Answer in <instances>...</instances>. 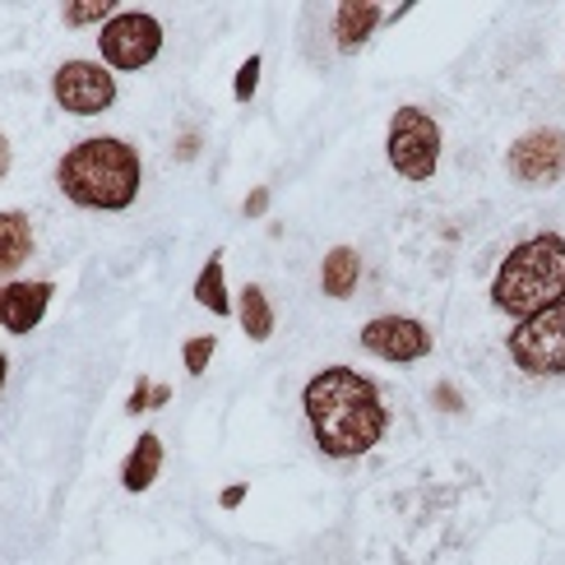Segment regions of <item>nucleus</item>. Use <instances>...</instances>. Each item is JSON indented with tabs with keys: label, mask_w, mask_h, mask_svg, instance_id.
<instances>
[{
	"label": "nucleus",
	"mask_w": 565,
	"mask_h": 565,
	"mask_svg": "<svg viewBox=\"0 0 565 565\" xmlns=\"http://www.w3.org/2000/svg\"><path fill=\"white\" fill-rule=\"evenodd\" d=\"M301 408L316 431L320 455L329 459H358L375 450V440L390 427V408L381 404V390L352 366L316 371L301 390Z\"/></svg>",
	"instance_id": "f257e3e1"
},
{
	"label": "nucleus",
	"mask_w": 565,
	"mask_h": 565,
	"mask_svg": "<svg viewBox=\"0 0 565 565\" xmlns=\"http://www.w3.org/2000/svg\"><path fill=\"white\" fill-rule=\"evenodd\" d=\"M139 181H145L139 153H135V145H126V139H116V135L79 139L56 168L61 195L79 209H103V214L130 209L139 200Z\"/></svg>",
	"instance_id": "f03ea898"
},
{
	"label": "nucleus",
	"mask_w": 565,
	"mask_h": 565,
	"mask_svg": "<svg viewBox=\"0 0 565 565\" xmlns=\"http://www.w3.org/2000/svg\"><path fill=\"white\" fill-rule=\"evenodd\" d=\"M561 297H565V237H556V232L520 242L501 260L497 278H491V306L505 311L510 320H529Z\"/></svg>",
	"instance_id": "7ed1b4c3"
},
{
	"label": "nucleus",
	"mask_w": 565,
	"mask_h": 565,
	"mask_svg": "<svg viewBox=\"0 0 565 565\" xmlns=\"http://www.w3.org/2000/svg\"><path fill=\"white\" fill-rule=\"evenodd\" d=\"M385 153L390 168L404 181H431L440 168V126L431 111L422 107H398L390 135H385Z\"/></svg>",
	"instance_id": "20e7f679"
},
{
	"label": "nucleus",
	"mask_w": 565,
	"mask_h": 565,
	"mask_svg": "<svg viewBox=\"0 0 565 565\" xmlns=\"http://www.w3.org/2000/svg\"><path fill=\"white\" fill-rule=\"evenodd\" d=\"M505 348L524 375H565V297L514 324Z\"/></svg>",
	"instance_id": "39448f33"
},
{
	"label": "nucleus",
	"mask_w": 565,
	"mask_h": 565,
	"mask_svg": "<svg viewBox=\"0 0 565 565\" xmlns=\"http://www.w3.org/2000/svg\"><path fill=\"white\" fill-rule=\"evenodd\" d=\"M98 52L107 61V70H145L158 61L162 52V23L149 14V10H121L111 23L98 29Z\"/></svg>",
	"instance_id": "423d86ee"
},
{
	"label": "nucleus",
	"mask_w": 565,
	"mask_h": 565,
	"mask_svg": "<svg viewBox=\"0 0 565 565\" xmlns=\"http://www.w3.org/2000/svg\"><path fill=\"white\" fill-rule=\"evenodd\" d=\"M52 98L70 116H103L116 103V79L98 61H61L52 75Z\"/></svg>",
	"instance_id": "0eeeda50"
},
{
	"label": "nucleus",
	"mask_w": 565,
	"mask_h": 565,
	"mask_svg": "<svg viewBox=\"0 0 565 565\" xmlns=\"http://www.w3.org/2000/svg\"><path fill=\"white\" fill-rule=\"evenodd\" d=\"M362 348L381 362L408 366V362L431 358V329L413 316H375L362 324Z\"/></svg>",
	"instance_id": "6e6552de"
},
{
	"label": "nucleus",
	"mask_w": 565,
	"mask_h": 565,
	"mask_svg": "<svg viewBox=\"0 0 565 565\" xmlns=\"http://www.w3.org/2000/svg\"><path fill=\"white\" fill-rule=\"evenodd\" d=\"M505 168L520 185H556L565 172V130H529L510 145Z\"/></svg>",
	"instance_id": "1a4fd4ad"
},
{
	"label": "nucleus",
	"mask_w": 565,
	"mask_h": 565,
	"mask_svg": "<svg viewBox=\"0 0 565 565\" xmlns=\"http://www.w3.org/2000/svg\"><path fill=\"white\" fill-rule=\"evenodd\" d=\"M52 282L46 278H29V282H6L0 288V329H10V334H33L42 324L46 306H52Z\"/></svg>",
	"instance_id": "9d476101"
},
{
	"label": "nucleus",
	"mask_w": 565,
	"mask_h": 565,
	"mask_svg": "<svg viewBox=\"0 0 565 565\" xmlns=\"http://www.w3.org/2000/svg\"><path fill=\"white\" fill-rule=\"evenodd\" d=\"M381 19H385V10L375 6V0H343L339 14H334V33H339L334 42H339V52L352 56L375 29H381Z\"/></svg>",
	"instance_id": "9b49d317"
},
{
	"label": "nucleus",
	"mask_w": 565,
	"mask_h": 565,
	"mask_svg": "<svg viewBox=\"0 0 565 565\" xmlns=\"http://www.w3.org/2000/svg\"><path fill=\"white\" fill-rule=\"evenodd\" d=\"M162 473V436L158 431H145L135 440V450L126 455L121 463V487L126 491H149Z\"/></svg>",
	"instance_id": "f8f14e48"
},
{
	"label": "nucleus",
	"mask_w": 565,
	"mask_h": 565,
	"mask_svg": "<svg viewBox=\"0 0 565 565\" xmlns=\"http://www.w3.org/2000/svg\"><path fill=\"white\" fill-rule=\"evenodd\" d=\"M33 255V223L19 209H0V278H10Z\"/></svg>",
	"instance_id": "ddd939ff"
},
{
	"label": "nucleus",
	"mask_w": 565,
	"mask_h": 565,
	"mask_svg": "<svg viewBox=\"0 0 565 565\" xmlns=\"http://www.w3.org/2000/svg\"><path fill=\"white\" fill-rule=\"evenodd\" d=\"M358 278H362V255L352 250V246H334V250L324 255V265H320V288L334 297V301H343V297L358 292Z\"/></svg>",
	"instance_id": "4468645a"
},
{
	"label": "nucleus",
	"mask_w": 565,
	"mask_h": 565,
	"mask_svg": "<svg viewBox=\"0 0 565 565\" xmlns=\"http://www.w3.org/2000/svg\"><path fill=\"white\" fill-rule=\"evenodd\" d=\"M237 316H242V329H246L250 343H269V334H274V306H269L260 282H246V288H242Z\"/></svg>",
	"instance_id": "2eb2a0df"
},
{
	"label": "nucleus",
	"mask_w": 565,
	"mask_h": 565,
	"mask_svg": "<svg viewBox=\"0 0 565 565\" xmlns=\"http://www.w3.org/2000/svg\"><path fill=\"white\" fill-rule=\"evenodd\" d=\"M195 301L209 306L214 316H227L232 301H227V282H223V255H209V265L195 278Z\"/></svg>",
	"instance_id": "dca6fc26"
},
{
	"label": "nucleus",
	"mask_w": 565,
	"mask_h": 565,
	"mask_svg": "<svg viewBox=\"0 0 565 565\" xmlns=\"http://www.w3.org/2000/svg\"><path fill=\"white\" fill-rule=\"evenodd\" d=\"M116 14H121V6L116 0H70V6H61V19L70 23V29H88V23H111Z\"/></svg>",
	"instance_id": "f3484780"
},
{
	"label": "nucleus",
	"mask_w": 565,
	"mask_h": 565,
	"mask_svg": "<svg viewBox=\"0 0 565 565\" xmlns=\"http://www.w3.org/2000/svg\"><path fill=\"white\" fill-rule=\"evenodd\" d=\"M214 352H218V339L214 334H200V339H185L181 362H185V371H191V375H204L209 362H214Z\"/></svg>",
	"instance_id": "a211bd4d"
},
{
	"label": "nucleus",
	"mask_w": 565,
	"mask_h": 565,
	"mask_svg": "<svg viewBox=\"0 0 565 565\" xmlns=\"http://www.w3.org/2000/svg\"><path fill=\"white\" fill-rule=\"evenodd\" d=\"M260 70H265L260 56H246L242 70H237V79H232V98H237V103H250V98H255V88H260Z\"/></svg>",
	"instance_id": "6ab92c4d"
},
{
	"label": "nucleus",
	"mask_w": 565,
	"mask_h": 565,
	"mask_svg": "<svg viewBox=\"0 0 565 565\" xmlns=\"http://www.w3.org/2000/svg\"><path fill=\"white\" fill-rule=\"evenodd\" d=\"M126 413H130V417H135V413H153V381H149V375H139V381H135V394H130Z\"/></svg>",
	"instance_id": "aec40b11"
},
{
	"label": "nucleus",
	"mask_w": 565,
	"mask_h": 565,
	"mask_svg": "<svg viewBox=\"0 0 565 565\" xmlns=\"http://www.w3.org/2000/svg\"><path fill=\"white\" fill-rule=\"evenodd\" d=\"M265 209H269V185H255V191L246 195V204H242V214L246 218H265Z\"/></svg>",
	"instance_id": "412c9836"
},
{
	"label": "nucleus",
	"mask_w": 565,
	"mask_h": 565,
	"mask_svg": "<svg viewBox=\"0 0 565 565\" xmlns=\"http://www.w3.org/2000/svg\"><path fill=\"white\" fill-rule=\"evenodd\" d=\"M242 501H246V487H242V482H232V487L218 491V505H223V510H237Z\"/></svg>",
	"instance_id": "4be33fe9"
},
{
	"label": "nucleus",
	"mask_w": 565,
	"mask_h": 565,
	"mask_svg": "<svg viewBox=\"0 0 565 565\" xmlns=\"http://www.w3.org/2000/svg\"><path fill=\"white\" fill-rule=\"evenodd\" d=\"M436 408H440V413H459V394H455V385H436Z\"/></svg>",
	"instance_id": "5701e85b"
},
{
	"label": "nucleus",
	"mask_w": 565,
	"mask_h": 565,
	"mask_svg": "<svg viewBox=\"0 0 565 565\" xmlns=\"http://www.w3.org/2000/svg\"><path fill=\"white\" fill-rule=\"evenodd\" d=\"M195 153H200V135H185L181 149H177V158H195Z\"/></svg>",
	"instance_id": "b1692460"
},
{
	"label": "nucleus",
	"mask_w": 565,
	"mask_h": 565,
	"mask_svg": "<svg viewBox=\"0 0 565 565\" xmlns=\"http://www.w3.org/2000/svg\"><path fill=\"white\" fill-rule=\"evenodd\" d=\"M6 172H10V139L0 130V181H6Z\"/></svg>",
	"instance_id": "393cba45"
},
{
	"label": "nucleus",
	"mask_w": 565,
	"mask_h": 565,
	"mask_svg": "<svg viewBox=\"0 0 565 565\" xmlns=\"http://www.w3.org/2000/svg\"><path fill=\"white\" fill-rule=\"evenodd\" d=\"M168 398H172V390H168V385H153V408H162Z\"/></svg>",
	"instance_id": "a878e982"
},
{
	"label": "nucleus",
	"mask_w": 565,
	"mask_h": 565,
	"mask_svg": "<svg viewBox=\"0 0 565 565\" xmlns=\"http://www.w3.org/2000/svg\"><path fill=\"white\" fill-rule=\"evenodd\" d=\"M6 375H10V358L0 352V390H6Z\"/></svg>",
	"instance_id": "bb28decb"
}]
</instances>
